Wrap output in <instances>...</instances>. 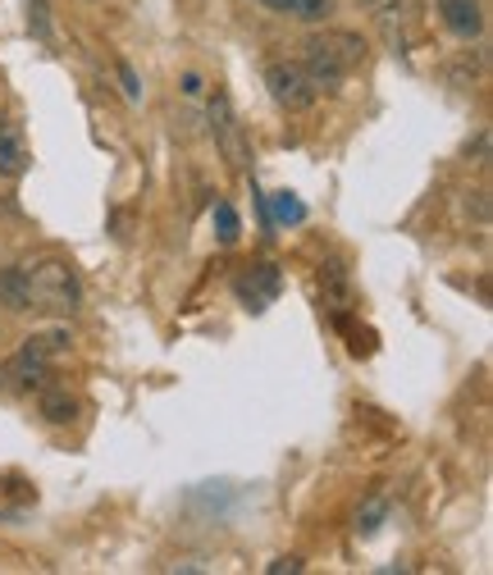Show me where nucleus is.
Wrapping results in <instances>:
<instances>
[{"label": "nucleus", "mask_w": 493, "mask_h": 575, "mask_svg": "<svg viewBox=\"0 0 493 575\" xmlns=\"http://www.w3.org/2000/svg\"><path fill=\"white\" fill-rule=\"evenodd\" d=\"M366 64V42L356 33H343V28H325V33H310L302 42V69L310 73V83L320 92L348 83V78Z\"/></svg>", "instance_id": "1"}, {"label": "nucleus", "mask_w": 493, "mask_h": 575, "mask_svg": "<svg viewBox=\"0 0 493 575\" xmlns=\"http://www.w3.org/2000/svg\"><path fill=\"white\" fill-rule=\"evenodd\" d=\"M23 279H28V306L46 310V316H69L83 302V283L64 256L33 260V266H23Z\"/></svg>", "instance_id": "2"}, {"label": "nucleus", "mask_w": 493, "mask_h": 575, "mask_svg": "<svg viewBox=\"0 0 493 575\" xmlns=\"http://www.w3.org/2000/svg\"><path fill=\"white\" fill-rule=\"evenodd\" d=\"M266 87H270V96H274V106L289 110V115H302V110H310V106L320 101V87L310 83V73H306L302 64H293V60L266 64Z\"/></svg>", "instance_id": "3"}, {"label": "nucleus", "mask_w": 493, "mask_h": 575, "mask_svg": "<svg viewBox=\"0 0 493 575\" xmlns=\"http://www.w3.org/2000/svg\"><path fill=\"white\" fill-rule=\"evenodd\" d=\"M211 133H215V142H220V151L228 155V165H247V142H243V128H238V119H233V106H228V92H220L215 87V96H211Z\"/></svg>", "instance_id": "4"}, {"label": "nucleus", "mask_w": 493, "mask_h": 575, "mask_svg": "<svg viewBox=\"0 0 493 575\" xmlns=\"http://www.w3.org/2000/svg\"><path fill=\"white\" fill-rule=\"evenodd\" d=\"M434 14L457 42H476L484 33V5L480 0H434Z\"/></svg>", "instance_id": "5"}, {"label": "nucleus", "mask_w": 493, "mask_h": 575, "mask_svg": "<svg viewBox=\"0 0 493 575\" xmlns=\"http://www.w3.org/2000/svg\"><path fill=\"white\" fill-rule=\"evenodd\" d=\"M33 165V146L23 138V124L19 119H0V178H23Z\"/></svg>", "instance_id": "6"}, {"label": "nucleus", "mask_w": 493, "mask_h": 575, "mask_svg": "<svg viewBox=\"0 0 493 575\" xmlns=\"http://www.w3.org/2000/svg\"><path fill=\"white\" fill-rule=\"evenodd\" d=\"M279 283H283V279H279L274 266H256L251 274L238 279V297H243L251 310H266V306L279 297Z\"/></svg>", "instance_id": "7"}, {"label": "nucleus", "mask_w": 493, "mask_h": 575, "mask_svg": "<svg viewBox=\"0 0 493 575\" xmlns=\"http://www.w3.org/2000/svg\"><path fill=\"white\" fill-rule=\"evenodd\" d=\"M73 348V338H69V329H42V333H33V338H23V356H33V361H60L64 352Z\"/></svg>", "instance_id": "8"}, {"label": "nucleus", "mask_w": 493, "mask_h": 575, "mask_svg": "<svg viewBox=\"0 0 493 575\" xmlns=\"http://www.w3.org/2000/svg\"><path fill=\"white\" fill-rule=\"evenodd\" d=\"M256 5H266L270 14L302 19V23H320L333 14V0H256Z\"/></svg>", "instance_id": "9"}, {"label": "nucleus", "mask_w": 493, "mask_h": 575, "mask_svg": "<svg viewBox=\"0 0 493 575\" xmlns=\"http://www.w3.org/2000/svg\"><path fill=\"white\" fill-rule=\"evenodd\" d=\"M0 306H10V310H28V279H23V266L0 270Z\"/></svg>", "instance_id": "10"}, {"label": "nucleus", "mask_w": 493, "mask_h": 575, "mask_svg": "<svg viewBox=\"0 0 493 575\" xmlns=\"http://www.w3.org/2000/svg\"><path fill=\"white\" fill-rule=\"evenodd\" d=\"M73 411H78V402L69 394H60V388H56V394H42V415H46L50 425H69Z\"/></svg>", "instance_id": "11"}, {"label": "nucleus", "mask_w": 493, "mask_h": 575, "mask_svg": "<svg viewBox=\"0 0 493 575\" xmlns=\"http://www.w3.org/2000/svg\"><path fill=\"white\" fill-rule=\"evenodd\" d=\"M215 228H220V243H224V247H228V243H238L243 224H238V211H233L228 201H220V206H215Z\"/></svg>", "instance_id": "12"}, {"label": "nucleus", "mask_w": 493, "mask_h": 575, "mask_svg": "<svg viewBox=\"0 0 493 575\" xmlns=\"http://www.w3.org/2000/svg\"><path fill=\"white\" fill-rule=\"evenodd\" d=\"M306 220V206L293 192H279L274 197V224H302Z\"/></svg>", "instance_id": "13"}, {"label": "nucleus", "mask_w": 493, "mask_h": 575, "mask_svg": "<svg viewBox=\"0 0 493 575\" xmlns=\"http://www.w3.org/2000/svg\"><path fill=\"white\" fill-rule=\"evenodd\" d=\"M119 83H124V96L138 106V101H142V87H138V73H133V64H128V60H119Z\"/></svg>", "instance_id": "14"}, {"label": "nucleus", "mask_w": 493, "mask_h": 575, "mask_svg": "<svg viewBox=\"0 0 493 575\" xmlns=\"http://www.w3.org/2000/svg\"><path fill=\"white\" fill-rule=\"evenodd\" d=\"M266 571H270V575H297V571H302V558H274Z\"/></svg>", "instance_id": "15"}, {"label": "nucleus", "mask_w": 493, "mask_h": 575, "mask_svg": "<svg viewBox=\"0 0 493 575\" xmlns=\"http://www.w3.org/2000/svg\"><path fill=\"white\" fill-rule=\"evenodd\" d=\"M184 96H201V78L197 73H184Z\"/></svg>", "instance_id": "16"}, {"label": "nucleus", "mask_w": 493, "mask_h": 575, "mask_svg": "<svg viewBox=\"0 0 493 575\" xmlns=\"http://www.w3.org/2000/svg\"><path fill=\"white\" fill-rule=\"evenodd\" d=\"M361 5H371V10H375V5H384V0H361Z\"/></svg>", "instance_id": "17"}]
</instances>
